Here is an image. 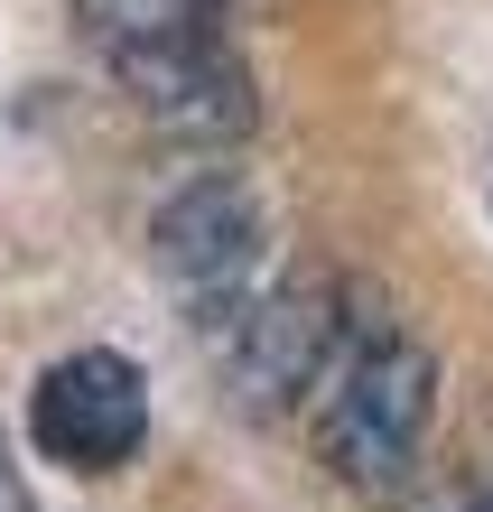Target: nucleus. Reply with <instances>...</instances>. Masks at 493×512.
Segmentation results:
<instances>
[{
  "label": "nucleus",
  "mask_w": 493,
  "mask_h": 512,
  "mask_svg": "<svg viewBox=\"0 0 493 512\" xmlns=\"http://www.w3.org/2000/svg\"><path fill=\"white\" fill-rule=\"evenodd\" d=\"M447 512H493V475H484V485H475V494H456Z\"/></svg>",
  "instance_id": "6e6552de"
},
{
  "label": "nucleus",
  "mask_w": 493,
  "mask_h": 512,
  "mask_svg": "<svg viewBox=\"0 0 493 512\" xmlns=\"http://www.w3.org/2000/svg\"><path fill=\"white\" fill-rule=\"evenodd\" d=\"M307 410H317V457L335 466V485L400 494L438 429V354L400 326H354Z\"/></svg>",
  "instance_id": "f257e3e1"
},
{
  "label": "nucleus",
  "mask_w": 493,
  "mask_h": 512,
  "mask_svg": "<svg viewBox=\"0 0 493 512\" xmlns=\"http://www.w3.org/2000/svg\"><path fill=\"white\" fill-rule=\"evenodd\" d=\"M345 289L326 280H280L261 298H242V336H233V401L252 419H280L289 401H317V382L345 354Z\"/></svg>",
  "instance_id": "7ed1b4c3"
},
{
  "label": "nucleus",
  "mask_w": 493,
  "mask_h": 512,
  "mask_svg": "<svg viewBox=\"0 0 493 512\" xmlns=\"http://www.w3.org/2000/svg\"><path fill=\"white\" fill-rule=\"evenodd\" d=\"M28 447L66 475H121L149 447V382L131 354L75 345L28 382Z\"/></svg>",
  "instance_id": "f03ea898"
},
{
  "label": "nucleus",
  "mask_w": 493,
  "mask_h": 512,
  "mask_svg": "<svg viewBox=\"0 0 493 512\" xmlns=\"http://www.w3.org/2000/svg\"><path fill=\"white\" fill-rule=\"evenodd\" d=\"M103 56L168 47V38H224V0H66Z\"/></svg>",
  "instance_id": "423d86ee"
},
{
  "label": "nucleus",
  "mask_w": 493,
  "mask_h": 512,
  "mask_svg": "<svg viewBox=\"0 0 493 512\" xmlns=\"http://www.w3.org/2000/svg\"><path fill=\"white\" fill-rule=\"evenodd\" d=\"M261 243H270L261 196L242 187V177H224V168L168 187L159 215H149V252H159V270H168L177 289H196V298L242 289V280H252V261H261Z\"/></svg>",
  "instance_id": "39448f33"
},
{
  "label": "nucleus",
  "mask_w": 493,
  "mask_h": 512,
  "mask_svg": "<svg viewBox=\"0 0 493 512\" xmlns=\"http://www.w3.org/2000/svg\"><path fill=\"white\" fill-rule=\"evenodd\" d=\"M0 512H38V503H28V475H19V447H10V438H0Z\"/></svg>",
  "instance_id": "0eeeda50"
},
{
  "label": "nucleus",
  "mask_w": 493,
  "mask_h": 512,
  "mask_svg": "<svg viewBox=\"0 0 493 512\" xmlns=\"http://www.w3.org/2000/svg\"><path fill=\"white\" fill-rule=\"evenodd\" d=\"M112 84L131 112L168 140H242L261 122V84L224 38H168V47H121Z\"/></svg>",
  "instance_id": "20e7f679"
}]
</instances>
